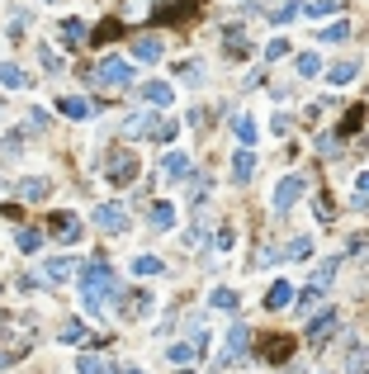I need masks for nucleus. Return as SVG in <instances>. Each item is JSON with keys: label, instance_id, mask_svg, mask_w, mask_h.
Segmentation results:
<instances>
[{"label": "nucleus", "instance_id": "obj_1", "mask_svg": "<svg viewBox=\"0 0 369 374\" xmlns=\"http://www.w3.org/2000/svg\"><path fill=\"white\" fill-rule=\"evenodd\" d=\"M80 289H85V308L90 313H105L109 298H114V270L105 261H80Z\"/></svg>", "mask_w": 369, "mask_h": 374}, {"label": "nucleus", "instance_id": "obj_2", "mask_svg": "<svg viewBox=\"0 0 369 374\" xmlns=\"http://www.w3.org/2000/svg\"><path fill=\"white\" fill-rule=\"evenodd\" d=\"M95 85H105V90H123L132 80V67L123 62V57H100V67H95Z\"/></svg>", "mask_w": 369, "mask_h": 374}, {"label": "nucleus", "instance_id": "obj_3", "mask_svg": "<svg viewBox=\"0 0 369 374\" xmlns=\"http://www.w3.org/2000/svg\"><path fill=\"white\" fill-rule=\"evenodd\" d=\"M137 166H142V161H137V152H114V157H109V166H105V180L114 189H123V185H132V180H137Z\"/></svg>", "mask_w": 369, "mask_h": 374}, {"label": "nucleus", "instance_id": "obj_4", "mask_svg": "<svg viewBox=\"0 0 369 374\" xmlns=\"http://www.w3.org/2000/svg\"><path fill=\"white\" fill-rule=\"evenodd\" d=\"M95 228L100 232H128V209L123 204H100L95 209Z\"/></svg>", "mask_w": 369, "mask_h": 374}, {"label": "nucleus", "instance_id": "obj_5", "mask_svg": "<svg viewBox=\"0 0 369 374\" xmlns=\"http://www.w3.org/2000/svg\"><path fill=\"white\" fill-rule=\"evenodd\" d=\"M298 199H303V176H284V180L275 185V209L284 214V209H293Z\"/></svg>", "mask_w": 369, "mask_h": 374}, {"label": "nucleus", "instance_id": "obj_6", "mask_svg": "<svg viewBox=\"0 0 369 374\" xmlns=\"http://www.w3.org/2000/svg\"><path fill=\"white\" fill-rule=\"evenodd\" d=\"M71 275H80V261H71V256H53V261L43 266V280H48V284H67Z\"/></svg>", "mask_w": 369, "mask_h": 374}, {"label": "nucleus", "instance_id": "obj_7", "mask_svg": "<svg viewBox=\"0 0 369 374\" xmlns=\"http://www.w3.org/2000/svg\"><path fill=\"white\" fill-rule=\"evenodd\" d=\"M246 350H251V332L237 322V327L228 332V350H223V360H218V365H232V360H241Z\"/></svg>", "mask_w": 369, "mask_h": 374}, {"label": "nucleus", "instance_id": "obj_8", "mask_svg": "<svg viewBox=\"0 0 369 374\" xmlns=\"http://www.w3.org/2000/svg\"><path fill=\"white\" fill-rule=\"evenodd\" d=\"M336 270H341V251H336V256H327V261H322V266L313 270L308 289H317V294H327V289H332V280H336Z\"/></svg>", "mask_w": 369, "mask_h": 374}, {"label": "nucleus", "instance_id": "obj_9", "mask_svg": "<svg viewBox=\"0 0 369 374\" xmlns=\"http://www.w3.org/2000/svg\"><path fill=\"white\" fill-rule=\"evenodd\" d=\"M53 237H57V241H67V246H76V241L85 237V228H80L71 214H53Z\"/></svg>", "mask_w": 369, "mask_h": 374}, {"label": "nucleus", "instance_id": "obj_10", "mask_svg": "<svg viewBox=\"0 0 369 374\" xmlns=\"http://www.w3.org/2000/svg\"><path fill=\"white\" fill-rule=\"evenodd\" d=\"M336 332V308H327V313H317L313 322H308V341L313 346H322V337H332Z\"/></svg>", "mask_w": 369, "mask_h": 374}, {"label": "nucleus", "instance_id": "obj_11", "mask_svg": "<svg viewBox=\"0 0 369 374\" xmlns=\"http://www.w3.org/2000/svg\"><path fill=\"white\" fill-rule=\"evenodd\" d=\"M48 176H28V180H19V199H24V204H43V199H48Z\"/></svg>", "mask_w": 369, "mask_h": 374}, {"label": "nucleus", "instance_id": "obj_12", "mask_svg": "<svg viewBox=\"0 0 369 374\" xmlns=\"http://www.w3.org/2000/svg\"><path fill=\"white\" fill-rule=\"evenodd\" d=\"M142 100H147L152 109H166L171 100H175V90H171L166 80H147V85H142Z\"/></svg>", "mask_w": 369, "mask_h": 374}, {"label": "nucleus", "instance_id": "obj_13", "mask_svg": "<svg viewBox=\"0 0 369 374\" xmlns=\"http://www.w3.org/2000/svg\"><path fill=\"white\" fill-rule=\"evenodd\" d=\"M293 303V284L289 280H275V284H270V294H265V308H270V313H280V308H289Z\"/></svg>", "mask_w": 369, "mask_h": 374}, {"label": "nucleus", "instance_id": "obj_14", "mask_svg": "<svg viewBox=\"0 0 369 374\" xmlns=\"http://www.w3.org/2000/svg\"><path fill=\"white\" fill-rule=\"evenodd\" d=\"M251 171H256V152H251V147H241L237 157H232V185H246V180H251Z\"/></svg>", "mask_w": 369, "mask_h": 374}, {"label": "nucleus", "instance_id": "obj_15", "mask_svg": "<svg viewBox=\"0 0 369 374\" xmlns=\"http://www.w3.org/2000/svg\"><path fill=\"white\" fill-rule=\"evenodd\" d=\"M152 303H157L152 294H128V298H123V308H119V313H123L128 322H137V318H147V313H152Z\"/></svg>", "mask_w": 369, "mask_h": 374}, {"label": "nucleus", "instance_id": "obj_16", "mask_svg": "<svg viewBox=\"0 0 369 374\" xmlns=\"http://www.w3.org/2000/svg\"><path fill=\"white\" fill-rule=\"evenodd\" d=\"M132 57H137V62H161V38H152V33L132 38Z\"/></svg>", "mask_w": 369, "mask_h": 374}, {"label": "nucleus", "instance_id": "obj_17", "mask_svg": "<svg viewBox=\"0 0 369 374\" xmlns=\"http://www.w3.org/2000/svg\"><path fill=\"white\" fill-rule=\"evenodd\" d=\"M147 218H152V228H157V232H171V228H175V209H171V204H152Z\"/></svg>", "mask_w": 369, "mask_h": 374}, {"label": "nucleus", "instance_id": "obj_18", "mask_svg": "<svg viewBox=\"0 0 369 374\" xmlns=\"http://www.w3.org/2000/svg\"><path fill=\"white\" fill-rule=\"evenodd\" d=\"M0 85H10V90H24V85H28L24 67H15V62H0Z\"/></svg>", "mask_w": 369, "mask_h": 374}, {"label": "nucleus", "instance_id": "obj_19", "mask_svg": "<svg viewBox=\"0 0 369 374\" xmlns=\"http://www.w3.org/2000/svg\"><path fill=\"white\" fill-rule=\"evenodd\" d=\"M157 124H161L157 114H132V119H128V137H142V133L152 137V133H157Z\"/></svg>", "mask_w": 369, "mask_h": 374}, {"label": "nucleus", "instance_id": "obj_20", "mask_svg": "<svg viewBox=\"0 0 369 374\" xmlns=\"http://www.w3.org/2000/svg\"><path fill=\"white\" fill-rule=\"evenodd\" d=\"M232 133L241 137V147H251V142H256V133H261V128H256V119H251V114H237V119H232Z\"/></svg>", "mask_w": 369, "mask_h": 374}, {"label": "nucleus", "instance_id": "obj_21", "mask_svg": "<svg viewBox=\"0 0 369 374\" xmlns=\"http://www.w3.org/2000/svg\"><path fill=\"white\" fill-rule=\"evenodd\" d=\"M62 114H67V119H90V100H80V95H62Z\"/></svg>", "mask_w": 369, "mask_h": 374}, {"label": "nucleus", "instance_id": "obj_22", "mask_svg": "<svg viewBox=\"0 0 369 374\" xmlns=\"http://www.w3.org/2000/svg\"><path fill=\"white\" fill-rule=\"evenodd\" d=\"M62 341H67V346H85V341H90V327L71 318L67 327H62Z\"/></svg>", "mask_w": 369, "mask_h": 374}, {"label": "nucleus", "instance_id": "obj_23", "mask_svg": "<svg viewBox=\"0 0 369 374\" xmlns=\"http://www.w3.org/2000/svg\"><path fill=\"white\" fill-rule=\"evenodd\" d=\"M355 71H360V62H336V67L327 71V80H332V85H350Z\"/></svg>", "mask_w": 369, "mask_h": 374}, {"label": "nucleus", "instance_id": "obj_24", "mask_svg": "<svg viewBox=\"0 0 369 374\" xmlns=\"http://www.w3.org/2000/svg\"><path fill=\"white\" fill-rule=\"evenodd\" d=\"M62 43H67V48L85 43V24H80V19H62Z\"/></svg>", "mask_w": 369, "mask_h": 374}, {"label": "nucleus", "instance_id": "obj_25", "mask_svg": "<svg viewBox=\"0 0 369 374\" xmlns=\"http://www.w3.org/2000/svg\"><path fill=\"white\" fill-rule=\"evenodd\" d=\"M166 176H171V180H184V176H189V157H184V152H171V157H166Z\"/></svg>", "mask_w": 369, "mask_h": 374}, {"label": "nucleus", "instance_id": "obj_26", "mask_svg": "<svg viewBox=\"0 0 369 374\" xmlns=\"http://www.w3.org/2000/svg\"><path fill=\"white\" fill-rule=\"evenodd\" d=\"M76 374H114V370H109L100 355H90V350H85V355L76 360Z\"/></svg>", "mask_w": 369, "mask_h": 374}, {"label": "nucleus", "instance_id": "obj_27", "mask_svg": "<svg viewBox=\"0 0 369 374\" xmlns=\"http://www.w3.org/2000/svg\"><path fill=\"white\" fill-rule=\"evenodd\" d=\"M322 43H341V38H350V19H336V24H327L322 33H317Z\"/></svg>", "mask_w": 369, "mask_h": 374}, {"label": "nucleus", "instance_id": "obj_28", "mask_svg": "<svg viewBox=\"0 0 369 374\" xmlns=\"http://www.w3.org/2000/svg\"><path fill=\"white\" fill-rule=\"evenodd\" d=\"M289 19H298V0H284L270 10V24H289Z\"/></svg>", "mask_w": 369, "mask_h": 374}, {"label": "nucleus", "instance_id": "obj_29", "mask_svg": "<svg viewBox=\"0 0 369 374\" xmlns=\"http://www.w3.org/2000/svg\"><path fill=\"white\" fill-rule=\"evenodd\" d=\"M48 124H53V119H48V109H38V105H33V109L24 114V128H28V133H43Z\"/></svg>", "mask_w": 369, "mask_h": 374}, {"label": "nucleus", "instance_id": "obj_30", "mask_svg": "<svg viewBox=\"0 0 369 374\" xmlns=\"http://www.w3.org/2000/svg\"><path fill=\"white\" fill-rule=\"evenodd\" d=\"M218 313H237V294L232 289H213V298H209Z\"/></svg>", "mask_w": 369, "mask_h": 374}, {"label": "nucleus", "instance_id": "obj_31", "mask_svg": "<svg viewBox=\"0 0 369 374\" xmlns=\"http://www.w3.org/2000/svg\"><path fill=\"white\" fill-rule=\"evenodd\" d=\"M19 251H28V256H33V251H38V246H43V232H33V228H19Z\"/></svg>", "mask_w": 369, "mask_h": 374}, {"label": "nucleus", "instance_id": "obj_32", "mask_svg": "<svg viewBox=\"0 0 369 374\" xmlns=\"http://www.w3.org/2000/svg\"><path fill=\"white\" fill-rule=\"evenodd\" d=\"M0 157L19 161V157H24V137H19V133H10V137H5V142H0Z\"/></svg>", "mask_w": 369, "mask_h": 374}, {"label": "nucleus", "instance_id": "obj_33", "mask_svg": "<svg viewBox=\"0 0 369 374\" xmlns=\"http://www.w3.org/2000/svg\"><path fill=\"white\" fill-rule=\"evenodd\" d=\"M322 71V57L317 53H298V76H317Z\"/></svg>", "mask_w": 369, "mask_h": 374}, {"label": "nucleus", "instance_id": "obj_34", "mask_svg": "<svg viewBox=\"0 0 369 374\" xmlns=\"http://www.w3.org/2000/svg\"><path fill=\"white\" fill-rule=\"evenodd\" d=\"M228 57H251V43H246V38H241L237 28H232V33H228Z\"/></svg>", "mask_w": 369, "mask_h": 374}, {"label": "nucleus", "instance_id": "obj_35", "mask_svg": "<svg viewBox=\"0 0 369 374\" xmlns=\"http://www.w3.org/2000/svg\"><path fill=\"white\" fill-rule=\"evenodd\" d=\"M132 270H137V275H161V270H166V266H161L157 256H147V251H142V256L132 261Z\"/></svg>", "mask_w": 369, "mask_h": 374}, {"label": "nucleus", "instance_id": "obj_36", "mask_svg": "<svg viewBox=\"0 0 369 374\" xmlns=\"http://www.w3.org/2000/svg\"><path fill=\"white\" fill-rule=\"evenodd\" d=\"M317 147H322V157H341V133H322Z\"/></svg>", "mask_w": 369, "mask_h": 374}, {"label": "nucleus", "instance_id": "obj_37", "mask_svg": "<svg viewBox=\"0 0 369 374\" xmlns=\"http://www.w3.org/2000/svg\"><path fill=\"white\" fill-rule=\"evenodd\" d=\"M209 199V180L204 176H189V204H204Z\"/></svg>", "mask_w": 369, "mask_h": 374}, {"label": "nucleus", "instance_id": "obj_38", "mask_svg": "<svg viewBox=\"0 0 369 374\" xmlns=\"http://www.w3.org/2000/svg\"><path fill=\"white\" fill-rule=\"evenodd\" d=\"M280 57H289V38H270L265 43V62H280Z\"/></svg>", "mask_w": 369, "mask_h": 374}, {"label": "nucleus", "instance_id": "obj_39", "mask_svg": "<svg viewBox=\"0 0 369 374\" xmlns=\"http://www.w3.org/2000/svg\"><path fill=\"white\" fill-rule=\"evenodd\" d=\"M180 76H184V85H199L204 80V62H180Z\"/></svg>", "mask_w": 369, "mask_h": 374}, {"label": "nucleus", "instance_id": "obj_40", "mask_svg": "<svg viewBox=\"0 0 369 374\" xmlns=\"http://www.w3.org/2000/svg\"><path fill=\"white\" fill-rule=\"evenodd\" d=\"M303 10H308V15H336V10H341V0H308Z\"/></svg>", "mask_w": 369, "mask_h": 374}, {"label": "nucleus", "instance_id": "obj_41", "mask_svg": "<svg viewBox=\"0 0 369 374\" xmlns=\"http://www.w3.org/2000/svg\"><path fill=\"white\" fill-rule=\"evenodd\" d=\"M289 256H293V261L313 256V237H293V241H289Z\"/></svg>", "mask_w": 369, "mask_h": 374}, {"label": "nucleus", "instance_id": "obj_42", "mask_svg": "<svg viewBox=\"0 0 369 374\" xmlns=\"http://www.w3.org/2000/svg\"><path fill=\"white\" fill-rule=\"evenodd\" d=\"M232 241H237L232 228H218V232H213V246H218V251H232Z\"/></svg>", "mask_w": 369, "mask_h": 374}, {"label": "nucleus", "instance_id": "obj_43", "mask_svg": "<svg viewBox=\"0 0 369 374\" xmlns=\"http://www.w3.org/2000/svg\"><path fill=\"white\" fill-rule=\"evenodd\" d=\"M355 204H360V209L369 204V171H360V180H355Z\"/></svg>", "mask_w": 369, "mask_h": 374}, {"label": "nucleus", "instance_id": "obj_44", "mask_svg": "<svg viewBox=\"0 0 369 374\" xmlns=\"http://www.w3.org/2000/svg\"><path fill=\"white\" fill-rule=\"evenodd\" d=\"M152 137H157V142H171V137H175V119H161Z\"/></svg>", "mask_w": 369, "mask_h": 374}, {"label": "nucleus", "instance_id": "obj_45", "mask_svg": "<svg viewBox=\"0 0 369 374\" xmlns=\"http://www.w3.org/2000/svg\"><path fill=\"white\" fill-rule=\"evenodd\" d=\"M317 298H322V294H317V289H303V294H298V313H308V308H313Z\"/></svg>", "mask_w": 369, "mask_h": 374}, {"label": "nucleus", "instance_id": "obj_46", "mask_svg": "<svg viewBox=\"0 0 369 374\" xmlns=\"http://www.w3.org/2000/svg\"><path fill=\"white\" fill-rule=\"evenodd\" d=\"M38 57H43V67H48V71H57V67H62V62H57V53H53V48H38Z\"/></svg>", "mask_w": 369, "mask_h": 374}, {"label": "nucleus", "instance_id": "obj_47", "mask_svg": "<svg viewBox=\"0 0 369 374\" xmlns=\"http://www.w3.org/2000/svg\"><path fill=\"white\" fill-rule=\"evenodd\" d=\"M19 355H24V350H0V370H5V365H15Z\"/></svg>", "mask_w": 369, "mask_h": 374}, {"label": "nucleus", "instance_id": "obj_48", "mask_svg": "<svg viewBox=\"0 0 369 374\" xmlns=\"http://www.w3.org/2000/svg\"><path fill=\"white\" fill-rule=\"evenodd\" d=\"M123 374H142V370H137V365H128V370H123Z\"/></svg>", "mask_w": 369, "mask_h": 374}]
</instances>
